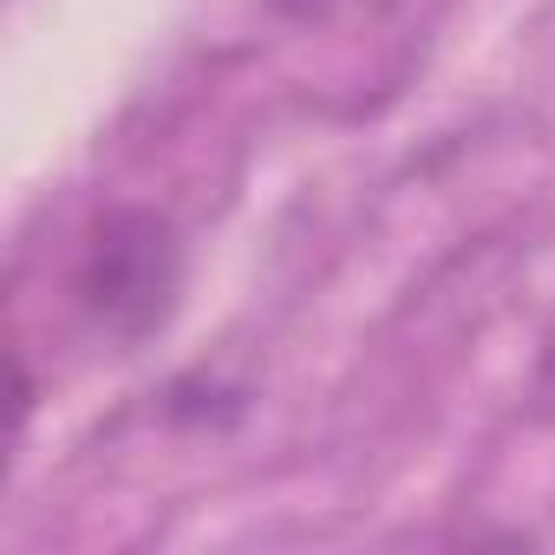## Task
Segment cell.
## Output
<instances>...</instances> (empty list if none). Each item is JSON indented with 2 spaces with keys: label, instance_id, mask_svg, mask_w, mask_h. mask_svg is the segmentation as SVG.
<instances>
[{
  "label": "cell",
  "instance_id": "1",
  "mask_svg": "<svg viewBox=\"0 0 555 555\" xmlns=\"http://www.w3.org/2000/svg\"><path fill=\"white\" fill-rule=\"evenodd\" d=\"M79 295L118 334L157 327L170 314V295H177V242H170V229L157 216H144V209L105 216L99 235L86 242V261H79Z\"/></svg>",
  "mask_w": 555,
  "mask_h": 555
}]
</instances>
